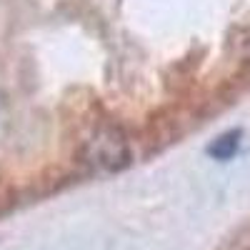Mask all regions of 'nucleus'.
I'll return each mask as SVG.
<instances>
[{
	"label": "nucleus",
	"mask_w": 250,
	"mask_h": 250,
	"mask_svg": "<svg viewBox=\"0 0 250 250\" xmlns=\"http://www.w3.org/2000/svg\"><path fill=\"white\" fill-rule=\"evenodd\" d=\"M83 160L103 170H120L130 163V148L118 128H103L85 143Z\"/></svg>",
	"instance_id": "1"
},
{
	"label": "nucleus",
	"mask_w": 250,
	"mask_h": 250,
	"mask_svg": "<svg viewBox=\"0 0 250 250\" xmlns=\"http://www.w3.org/2000/svg\"><path fill=\"white\" fill-rule=\"evenodd\" d=\"M240 130H228L223 135H218L213 140V145L208 148V155L215 158V160H230L238 153V145H240Z\"/></svg>",
	"instance_id": "2"
},
{
	"label": "nucleus",
	"mask_w": 250,
	"mask_h": 250,
	"mask_svg": "<svg viewBox=\"0 0 250 250\" xmlns=\"http://www.w3.org/2000/svg\"><path fill=\"white\" fill-rule=\"evenodd\" d=\"M218 250H250V218L245 223H240L235 230L218 245Z\"/></svg>",
	"instance_id": "3"
}]
</instances>
